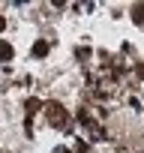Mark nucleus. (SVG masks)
Returning a JSON list of instances; mask_svg holds the SVG:
<instances>
[{
    "instance_id": "nucleus-1",
    "label": "nucleus",
    "mask_w": 144,
    "mask_h": 153,
    "mask_svg": "<svg viewBox=\"0 0 144 153\" xmlns=\"http://www.w3.org/2000/svg\"><path fill=\"white\" fill-rule=\"evenodd\" d=\"M45 114H48V123H51V126H57V129H66V126H69V114H66L63 105L51 102V105L45 108Z\"/></svg>"
},
{
    "instance_id": "nucleus-2",
    "label": "nucleus",
    "mask_w": 144,
    "mask_h": 153,
    "mask_svg": "<svg viewBox=\"0 0 144 153\" xmlns=\"http://www.w3.org/2000/svg\"><path fill=\"white\" fill-rule=\"evenodd\" d=\"M132 21L135 24H144V3H135L132 6Z\"/></svg>"
},
{
    "instance_id": "nucleus-3",
    "label": "nucleus",
    "mask_w": 144,
    "mask_h": 153,
    "mask_svg": "<svg viewBox=\"0 0 144 153\" xmlns=\"http://www.w3.org/2000/svg\"><path fill=\"white\" fill-rule=\"evenodd\" d=\"M12 54H15V51H12L9 42H0V60H12Z\"/></svg>"
},
{
    "instance_id": "nucleus-4",
    "label": "nucleus",
    "mask_w": 144,
    "mask_h": 153,
    "mask_svg": "<svg viewBox=\"0 0 144 153\" xmlns=\"http://www.w3.org/2000/svg\"><path fill=\"white\" fill-rule=\"evenodd\" d=\"M33 54H36V57H45V54H48V42H45V39H39V42L33 45Z\"/></svg>"
},
{
    "instance_id": "nucleus-5",
    "label": "nucleus",
    "mask_w": 144,
    "mask_h": 153,
    "mask_svg": "<svg viewBox=\"0 0 144 153\" xmlns=\"http://www.w3.org/2000/svg\"><path fill=\"white\" fill-rule=\"evenodd\" d=\"M3 27H6V21H3V15H0V30H3Z\"/></svg>"
}]
</instances>
